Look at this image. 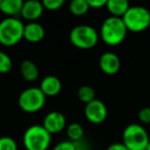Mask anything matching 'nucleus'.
Listing matches in <instances>:
<instances>
[{"label": "nucleus", "instance_id": "9", "mask_svg": "<svg viewBox=\"0 0 150 150\" xmlns=\"http://www.w3.org/2000/svg\"><path fill=\"white\" fill-rule=\"evenodd\" d=\"M43 127L50 134H58L65 129L66 125V118L61 112L52 111L47 113L43 119Z\"/></svg>", "mask_w": 150, "mask_h": 150}, {"label": "nucleus", "instance_id": "26", "mask_svg": "<svg viewBox=\"0 0 150 150\" xmlns=\"http://www.w3.org/2000/svg\"><path fill=\"white\" fill-rule=\"evenodd\" d=\"M106 150H129L122 143H114L111 144Z\"/></svg>", "mask_w": 150, "mask_h": 150}, {"label": "nucleus", "instance_id": "3", "mask_svg": "<svg viewBox=\"0 0 150 150\" xmlns=\"http://www.w3.org/2000/svg\"><path fill=\"white\" fill-rule=\"evenodd\" d=\"M52 142V135L43 125L29 127L23 136V143L27 150H47Z\"/></svg>", "mask_w": 150, "mask_h": 150}, {"label": "nucleus", "instance_id": "19", "mask_svg": "<svg viewBox=\"0 0 150 150\" xmlns=\"http://www.w3.org/2000/svg\"><path fill=\"white\" fill-rule=\"evenodd\" d=\"M77 96H78V99H79L82 103H86V105L95 100L96 94H95V90L92 86H81V88H79Z\"/></svg>", "mask_w": 150, "mask_h": 150}, {"label": "nucleus", "instance_id": "25", "mask_svg": "<svg viewBox=\"0 0 150 150\" xmlns=\"http://www.w3.org/2000/svg\"><path fill=\"white\" fill-rule=\"evenodd\" d=\"M88 2L92 8H101L103 6H106L107 0H88Z\"/></svg>", "mask_w": 150, "mask_h": 150}, {"label": "nucleus", "instance_id": "2", "mask_svg": "<svg viewBox=\"0 0 150 150\" xmlns=\"http://www.w3.org/2000/svg\"><path fill=\"white\" fill-rule=\"evenodd\" d=\"M24 24L18 18H6L0 22V43L13 46L24 38Z\"/></svg>", "mask_w": 150, "mask_h": 150}, {"label": "nucleus", "instance_id": "15", "mask_svg": "<svg viewBox=\"0 0 150 150\" xmlns=\"http://www.w3.org/2000/svg\"><path fill=\"white\" fill-rule=\"evenodd\" d=\"M106 7L112 17L122 18L131 6L127 0H107Z\"/></svg>", "mask_w": 150, "mask_h": 150}, {"label": "nucleus", "instance_id": "23", "mask_svg": "<svg viewBox=\"0 0 150 150\" xmlns=\"http://www.w3.org/2000/svg\"><path fill=\"white\" fill-rule=\"evenodd\" d=\"M52 150H77V146L72 141H62L57 144Z\"/></svg>", "mask_w": 150, "mask_h": 150}, {"label": "nucleus", "instance_id": "18", "mask_svg": "<svg viewBox=\"0 0 150 150\" xmlns=\"http://www.w3.org/2000/svg\"><path fill=\"white\" fill-rule=\"evenodd\" d=\"M69 9L75 16H83L90 9L88 0H73L69 4Z\"/></svg>", "mask_w": 150, "mask_h": 150}, {"label": "nucleus", "instance_id": "20", "mask_svg": "<svg viewBox=\"0 0 150 150\" xmlns=\"http://www.w3.org/2000/svg\"><path fill=\"white\" fill-rule=\"evenodd\" d=\"M13 68V61L11 57L0 50V73H7Z\"/></svg>", "mask_w": 150, "mask_h": 150}, {"label": "nucleus", "instance_id": "4", "mask_svg": "<svg viewBox=\"0 0 150 150\" xmlns=\"http://www.w3.org/2000/svg\"><path fill=\"white\" fill-rule=\"evenodd\" d=\"M149 143L147 131L139 123H131L123 131L122 144L129 150H146Z\"/></svg>", "mask_w": 150, "mask_h": 150}, {"label": "nucleus", "instance_id": "8", "mask_svg": "<svg viewBox=\"0 0 150 150\" xmlns=\"http://www.w3.org/2000/svg\"><path fill=\"white\" fill-rule=\"evenodd\" d=\"M107 114L108 111L106 105L98 99H95L94 101L86 104L84 108V115L86 119L95 125L102 123L107 118Z\"/></svg>", "mask_w": 150, "mask_h": 150}, {"label": "nucleus", "instance_id": "17", "mask_svg": "<svg viewBox=\"0 0 150 150\" xmlns=\"http://www.w3.org/2000/svg\"><path fill=\"white\" fill-rule=\"evenodd\" d=\"M83 127L77 122L71 123L67 127V136L70 139V141L74 142V143L79 142L83 137Z\"/></svg>", "mask_w": 150, "mask_h": 150}, {"label": "nucleus", "instance_id": "16", "mask_svg": "<svg viewBox=\"0 0 150 150\" xmlns=\"http://www.w3.org/2000/svg\"><path fill=\"white\" fill-rule=\"evenodd\" d=\"M20 69H21V74L23 78L27 81H34L38 78L39 71H38L37 66L32 61H23Z\"/></svg>", "mask_w": 150, "mask_h": 150}, {"label": "nucleus", "instance_id": "14", "mask_svg": "<svg viewBox=\"0 0 150 150\" xmlns=\"http://www.w3.org/2000/svg\"><path fill=\"white\" fill-rule=\"evenodd\" d=\"M24 1L22 0H0V11L9 18L20 16L23 8Z\"/></svg>", "mask_w": 150, "mask_h": 150}, {"label": "nucleus", "instance_id": "1", "mask_svg": "<svg viewBox=\"0 0 150 150\" xmlns=\"http://www.w3.org/2000/svg\"><path fill=\"white\" fill-rule=\"evenodd\" d=\"M127 33L121 18L109 17L103 22L101 26L100 35L102 40L110 46H115L120 44L125 40Z\"/></svg>", "mask_w": 150, "mask_h": 150}, {"label": "nucleus", "instance_id": "6", "mask_svg": "<svg viewBox=\"0 0 150 150\" xmlns=\"http://www.w3.org/2000/svg\"><path fill=\"white\" fill-rule=\"evenodd\" d=\"M71 43L81 50H90L94 47L99 40V34L94 27L88 25H78L70 32Z\"/></svg>", "mask_w": 150, "mask_h": 150}, {"label": "nucleus", "instance_id": "27", "mask_svg": "<svg viewBox=\"0 0 150 150\" xmlns=\"http://www.w3.org/2000/svg\"><path fill=\"white\" fill-rule=\"evenodd\" d=\"M146 150H150V143L148 144V146H147V148H146Z\"/></svg>", "mask_w": 150, "mask_h": 150}, {"label": "nucleus", "instance_id": "10", "mask_svg": "<svg viewBox=\"0 0 150 150\" xmlns=\"http://www.w3.org/2000/svg\"><path fill=\"white\" fill-rule=\"evenodd\" d=\"M100 68L105 74L107 75H114L119 71L120 68V60L118 56L114 52H104L101 56L99 61Z\"/></svg>", "mask_w": 150, "mask_h": 150}, {"label": "nucleus", "instance_id": "12", "mask_svg": "<svg viewBox=\"0 0 150 150\" xmlns=\"http://www.w3.org/2000/svg\"><path fill=\"white\" fill-rule=\"evenodd\" d=\"M39 88L45 95V97H54L62 90V83L58 77L48 75L41 80Z\"/></svg>", "mask_w": 150, "mask_h": 150}, {"label": "nucleus", "instance_id": "5", "mask_svg": "<svg viewBox=\"0 0 150 150\" xmlns=\"http://www.w3.org/2000/svg\"><path fill=\"white\" fill-rule=\"evenodd\" d=\"M121 19L127 31L142 32L150 26V11L144 6H131Z\"/></svg>", "mask_w": 150, "mask_h": 150}, {"label": "nucleus", "instance_id": "7", "mask_svg": "<svg viewBox=\"0 0 150 150\" xmlns=\"http://www.w3.org/2000/svg\"><path fill=\"white\" fill-rule=\"evenodd\" d=\"M45 104V95L39 88H29L21 93L19 97V106L27 113H34L42 109Z\"/></svg>", "mask_w": 150, "mask_h": 150}, {"label": "nucleus", "instance_id": "22", "mask_svg": "<svg viewBox=\"0 0 150 150\" xmlns=\"http://www.w3.org/2000/svg\"><path fill=\"white\" fill-rule=\"evenodd\" d=\"M42 4L45 9L54 11L60 9L64 5V0H44L42 1Z\"/></svg>", "mask_w": 150, "mask_h": 150}, {"label": "nucleus", "instance_id": "24", "mask_svg": "<svg viewBox=\"0 0 150 150\" xmlns=\"http://www.w3.org/2000/svg\"><path fill=\"white\" fill-rule=\"evenodd\" d=\"M138 117L142 123H145V125L150 123V107H145V108L141 109L139 111Z\"/></svg>", "mask_w": 150, "mask_h": 150}, {"label": "nucleus", "instance_id": "21", "mask_svg": "<svg viewBox=\"0 0 150 150\" xmlns=\"http://www.w3.org/2000/svg\"><path fill=\"white\" fill-rule=\"evenodd\" d=\"M0 150H18V144L11 137L0 138Z\"/></svg>", "mask_w": 150, "mask_h": 150}, {"label": "nucleus", "instance_id": "11", "mask_svg": "<svg viewBox=\"0 0 150 150\" xmlns=\"http://www.w3.org/2000/svg\"><path fill=\"white\" fill-rule=\"evenodd\" d=\"M43 4L38 0H28L24 2L21 16L25 20L34 22L41 17L43 13Z\"/></svg>", "mask_w": 150, "mask_h": 150}, {"label": "nucleus", "instance_id": "13", "mask_svg": "<svg viewBox=\"0 0 150 150\" xmlns=\"http://www.w3.org/2000/svg\"><path fill=\"white\" fill-rule=\"evenodd\" d=\"M44 34H45L44 28L36 22H31L25 25L24 28V38L31 43L40 42L43 39Z\"/></svg>", "mask_w": 150, "mask_h": 150}]
</instances>
